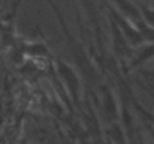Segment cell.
I'll return each instance as SVG.
<instances>
[{"instance_id":"cell-4","label":"cell","mask_w":154,"mask_h":144,"mask_svg":"<svg viewBox=\"0 0 154 144\" xmlns=\"http://www.w3.org/2000/svg\"><path fill=\"white\" fill-rule=\"evenodd\" d=\"M133 2H135L136 8L139 9L142 20H144L151 29H154V6L150 5V3L142 2V0H133Z\"/></svg>"},{"instance_id":"cell-2","label":"cell","mask_w":154,"mask_h":144,"mask_svg":"<svg viewBox=\"0 0 154 144\" xmlns=\"http://www.w3.org/2000/svg\"><path fill=\"white\" fill-rule=\"evenodd\" d=\"M55 66H57V72H58V77L60 80L64 83L69 95L72 98L73 104L78 105L79 104V96H81V80H79V75L78 72L69 65L66 63L63 59L57 57L55 59Z\"/></svg>"},{"instance_id":"cell-5","label":"cell","mask_w":154,"mask_h":144,"mask_svg":"<svg viewBox=\"0 0 154 144\" xmlns=\"http://www.w3.org/2000/svg\"><path fill=\"white\" fill-rule=\"evenodd\" d=\"M106 134L111 135V137H109L111 141H121V143H126V141H127L126 132H124L123 126H121L120 123H117V120L111 122V125H109L108 129H106Z\"/></svg>"},{"instance_id":"cell-1","label":"cell","mask_w":154,"mask_h":144,"mask_svg":"<svg viewBox=\"0 0 154 144\" xmlns=\"http://www.w3.org/2000/svg\"><path fill=\"white\" fill-rule=\"evenodd\" d=\"M47 3L51 6V9L54 11V14H55V17H57L58 23H60V27H61V30H63V33H64V36H66L67 47L70 50V54H72L73 60L76 62L78 68L82 71V74L85 75V78H87L88 81H96V80L99 78V74H97V71L94 69L93 62H91L90 57L87 56L84 45L76 39V36H73V35L70 33V30L67 29V26H66V23H64V17H63L61 11L57 8V5H55L52 0H47Z\"/></svg>"},{"instance_id":"cell-3","label":"cell","mask_w":154,"mask_h":144,"mask_svg":"<svg viewBox=\"0 0 154 144\" xmlns=\"http://www.w3.org/2000/svg\"><path fill=\"white\" fill-rule=\"evenodd\" d=\"M81 2V8L82 11L85 12L87 15V20L88 23L93 26L96 35H97V39H99V47H100V42H102V29H100V15L97 12V8L94 5L93 0H79Z\"/></svg>"}]
</instances>
